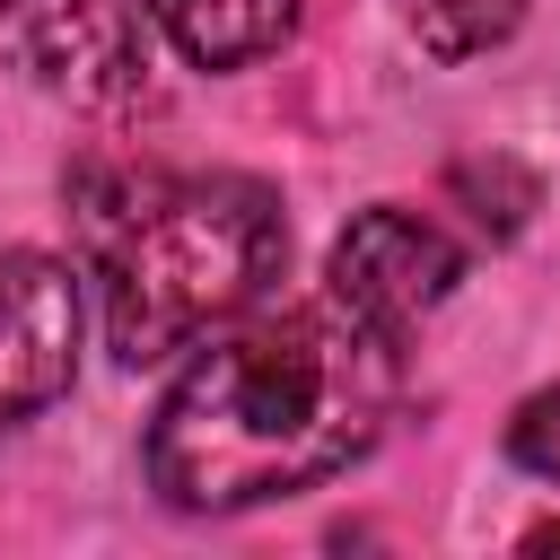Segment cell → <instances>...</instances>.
I'll list each match as a JSON object with an SVG mask.
<instances>
[{
	"mask_svg": "<svg viewBox=\"0 0 560 560\" xmlns=\"http://www.w3.org/2000/svg\"><path fill=\"white\" fill-rule=\"evenodd\" d=\"M455 280H464V245L446 236L438 210H411V201L359 210L324 262V298H341L350 315H368L385 332H411L429 306L455 298Z\"/></svg>",
	"mask_w": 560,
	"mask_h": 560,
	"instance_id": "obj_4",
	"label": "cell"
},
{
	"mask_svg": "<svg viewBox=\"0 0 560 560\" xmlns=\"http://www.w3.org/2000/svg\"><path fill=\"white\" fill-rule=\"evenodd\" d=\"M70 228H79V271L96 289L105 341L131 368H158L201 332L254 315L289 262L280 192L254 175L96 158L70 175Z\"/></svg>",
	"mask_w": 560,
	"mask_h": 560,
	"instance_id": "obj_2",
	"label": "cell"
},
{
	"mask_svg": "<svg viewBox=\"0 0 560 560\" xmlns=\"http://www.w3.org/2000/svg\"><path fill=\"white\" fill-rule=\"evenodd\" d=\"M508 455H516L525 472L560 481V385H551V394H534V402L508 420Z\"/></svg>",
	"mask_w": 560,
	"mask_h": 560,
	"instance_id": "obj_8",
	"label": "cell"
},
{
	"mask_svg": "<svg viewBox=\"0 0 560 560\" xmlns=\"http://www.w3.org/2000/svg\"><path fill=\"white\" fill-rule=\"evenodd\" d=\"M402 394V332L341 298L236 315L201 332L192 368L149 420V481L184 516H236L350 472Z\"/></svg>",
	"mask_w": 560,
	"mask_h": 560,
	"instance_id": "obj_1",
	"label": "cell"
},
{
	"mask_svg": "<svg viewBox=\"0 0 560 560\" xmlns=\"http://www.w3.org/2000/svg\"><path fill=\"white\" fill-rule=\"evenodd\" d=\"M79 376V271L52 254H0V438L61 402Z\"/></svg>",
	"mask_w": 560,
	"mask_h": 560,
	"instance_id": "obj_5",
	"label": "cell"
},
{
	"mask_svg": "<svg viewBox=\"0 0 560 560\" xmlns=\"http://www.w3.org/2000/svg\"><path fill=\"white\" fill-rule=\"evenodd\" d=\"M140 18L192 70H245L289 35V0H140Z\"/></svg>",
	"mask_w": 560,
	"mask_h": 560,
	"instance_id": "obj_6",
	"label": "cell"
},
{
	"mask_svg": "<svg viewBox=\"0 0 560 560\" xmlns=\"http://www.w3.org/2000/svg\"><path fill=\"white\" fill-rule=\"evenodd\" d=\"M0 61L88 114L149 88V44L122 0H0Z\"/></svg>",
	"mask_w": 560,
	"mask_h": 560,
	"instance_id": "obj_3",
	"label": "cell"
},
{
	"mask_svg": "<svg viewBox=\"0 0 560 560\" xmlns=\"http://www.w3.org/2000/svg\"><path fill=\"white\" fill-rule=\"evenodd\" d=\"M402 18L438 61H472L525 18V0H402Z\"/></svg>",
	"mask_w": 560,
	"mask_h": 560,
	"instance_id": "obj_7",
	"label": "cell"
},
{
	"mask_svg": "<svg viewBox=\"0 0 560 560\" xmlns=\"http://www.w3.org/2000/svg\"><path fill=\"white\" fill-rule=\"evenodd\" d=\"M525 551H560V525H534V534H525Z\"/></svg>",
	"mask_w": 560,
	"mask_h": 560,
	"instance_id": "obj_9",
	"label": "cell"
}]
</instances>
